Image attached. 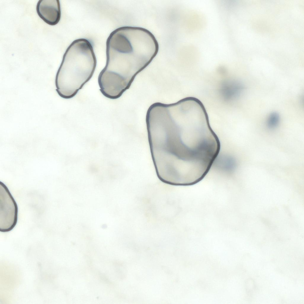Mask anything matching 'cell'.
Here are the masks:
<instances>
[{"mask_svg": "<svg viewBox=\"0 0 304 304\" xmlns=\"http://www.w3.org/2000/svg\"><path fill=\"white\" fill-rule=\"evenodd\" d=\"M152 158L163 183L185 185L203 179L221 148L206 109L199 100L160 103L146 117Z\"/></svg>", "mask_w": 304, "mask_h": 304, "instance_id": "cell-1", "label": "cell"}, {"mask_svg": "<svg viewBox=\"0 0 304 304\" xmlns=\"http://www.w3.org/2000/svg\"><path fill=\"white\" fill-rule=\"evenodd\" d=\"M159 49L156 39L148 30L120 27L107 39L106 65L134 79L151 62Z\"/></svg>", "mask_w": 304, "mask_h": 304, "instance_id": "cell-2", "label": "cell"}, {"mask_svg": "<svg viewBox=\"0 0 304 304\" xmlns=\"http://www.w3.org/2000/svg\"><path fill=\"white\" fill-rule=\"evenodd\" d=\"M96 65L93 46L88 40H74L66 50L55 79L56 91L65 99L74 96L92 77Z\"/></svg>", "mask_w": 304, "mask_h": 304, "instance_id": "cell-3", "label": "cell"}, {"mask_svg": "<svg viewBox=\"0 0 304 304\" xmlns=\"http://www.w3.org/2000/svg\"><path fill=\"white\" fill-rule=\"evenodd\" d=\"M17 204L7 186L0 183V231L6 232L12 230L18 219Z\"/></svg>", "mask_w": 304, "mask_h": 304, "instance_id": "cell-4", "label": "cell"}, {"mask_svg": "<svg viewBox=\"0 0 304 304\" xmlns=\"http://www.w3.org/2000/svg\"><path fill=\"white\" fill-rule=\"evenodd\" d=\"M36 10L39 17L49 25H56L60 20L61 10L58 0H39Z\"/></svg>", "mask_w": 304, "mask_h": 304, "instance_id": "cell-5", "label": "cell"}, {"mask_svg": "<svg viewBox=\"0 0 304 304\" xmlns=\"http://www.w3.org/2000/svg\"><path fill=\"white\" fill-rule=\"evenodd\" d=\"M280 121V116L276 112H273L269 115L267 121V126L270 129H273L278 126Z\"/></svg>", "mask_w": 304, "mask_h": 304, "instance_id": "cell-6", "label": "cell"}]
</instances>
